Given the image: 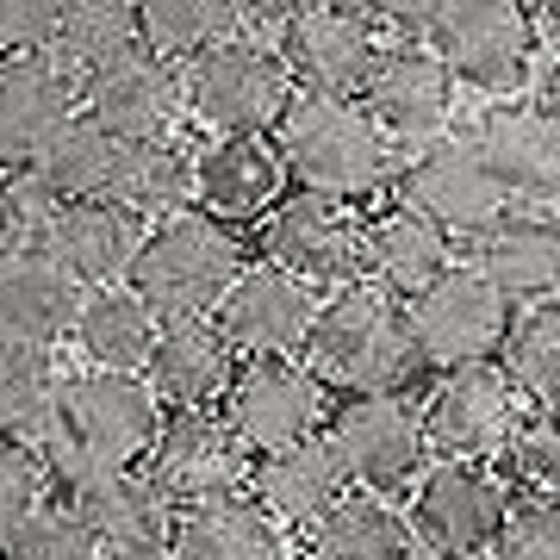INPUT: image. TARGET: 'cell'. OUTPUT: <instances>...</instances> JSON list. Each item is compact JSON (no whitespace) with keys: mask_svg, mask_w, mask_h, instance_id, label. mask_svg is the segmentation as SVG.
I'll return each mask as SVG.
<instances>
[{"mask_svg":"<svg viewBox=\"0 0 560 560\" xmlns=\"http://www.w3.org/2000/svg\"><path fill=\"white\" fill-rule=\"evenodd\" d=\"M156 423H162V405L143 386V374H101V368L62 374L57 436L44 442L38 455L44 486H57V499H69L75 486L143 460L150 442H156Z\"/></svg>","mask_w":560,"mask_h":560,"instance_id":"cell-1","label":"cell"},{"mask_svg":"<svg viewBox=\"0 0 560 560\" xmlns=\"http://www.w3.org/2000/svg\"><path fill=\"white\" fill-rule=\"evenodd\" d=\"M305 368L324 381V393L342 386L349 399H405L423 381L405 305L368 280L318 305V324L305 337Z\"/></svg>","mask_w":560,"mask_h":560,"instance_id":"cell-2","label":"cell"},{"mask_svg":"<svg viewBox=\"0 0 560 560\" xmlns=\"http://www.w3.org/2000/svg\"><path fill=\"white\" fill-rule=\"evenodd\" d=\"M275 150L287 162V175L305 180V194H324V200H342V206L399 180V150L361 113V101L293 94L287 119L275 125Z\"/></svg>","mask_w":560,"mask_h":560,"instance_id":"cell-3","label":"cell"},{"mask_svg":"<svg viewBox=\"0 0 560 560\" xmlns=\"http://www.w3.org/2000/svg\"><path fill=\"white\" fill-rule=\"evenodd\" d=\"M237 275H243L237 231L212 224L206 212H180V219H162L143 231L138 256L125 268V287L138 293L156 324H175V318H212Z\"/></svg>","mask_w":560,"mask_h":560,"instance_id":"cell-4","label":"cell"},{"mask_svg":"<svg viewBox=\"0 0 560 560\" xmlns=\"http://www.w3.org/2000/svg\"><path fill=\"white\" fill-rule=\"evenodd\" d=\"M180 101L194 119H206L219 138H268L287 106H293V81L280 69L275 44H261L249 25L237 38L200 50L180 62Z\"/></svg>","mask_w":560,"mask_h":560,"instance_id":"cell-5","label":"cell"},{"mask_svg":"<svg viewBox=\"0 0 560 560\" xmlns=\"http://www.w3.org/2000/svg\"><path fill=\"white\" fill-rule=\"evenodd\" d=\"M275 57L293 81V94L355 101L374 57H381V25L368 7H287Z\"/></svg>","mask_w":560,"mask_h":560,"instance_id":"cell-6","label":"cell"},{"mask_svg":"<svg viewBox=\"0 0 560 560\" xmlns=\"http://www.w3.org/2000/svg\"><path fill=\"white\" fill-rule=\"evenodd\" d=\"M405 324H411L423 368L455 374V368H480V361L499 355L504 330H511V305L499 300V287L474 261H455L436 287H423L405 305Z\"/></svg>","mask_w":560,"mask_h":560,"instance_id":"cell-7","label":"cell"},{"mask_svg":"<svg viewBox=\"0 0 560 560\" xmlns=\"http://www.w3.org/2000/svg\"><path fill=\"white\" fill-rule=\"evenodd\" d=\"M324 411V381L305 361H237V381L224 393L219 418L231 423V436L243 442L249 460H268L280 448H300L318 436Z\"/></svg>","mask_w":560,"mask_h":560,"instance_id":"cell-8","label":"cell"},{"mask_svg":"<svg viewBox=\"0 0 560 560\" xmlns=\"http://www.w3.org/2000/svg\"><path fill=\"white\" fill-rule=\"evenodd\" d=\"M261 261L300 280L305 293L318 287H355L361 275V219L342 200L324 194H280V206L261 219Z\"/></svg>","mask_w":560,"mask_h":560,"instance_id":"cell-9","label":"cell"},{"mask_svg":"<svg viewBox=\"0 0 560 560\" xmlns=\"http://www.w3.org/2000/svg\"><path fill=\"white\" fill-rule=\"evenodd\" d=\"M423 50L448 69V81L474 88H517L536 50V20L511 0H448L430 13Z\"/></svg>","mask_w":560,"mask_h":560,"instance_id":"cell-10","label":"cell"},{"mask_svg":"<svg viewBox=\"0 0 560 560\" xmlns=\"http://www.w3.org/2000/svg\"><path fill=\"white\" fill-rule=\"evenodd\" d=\"M399 206L418 212L442 231V237H480L486 224L499 219L504 206V187L492 180L486 156L474 150V138H436L423 143L411 162H399Z\"/></svg>","mask_w":560,"mask_h":560,"instance_id":"cell-11","label":"cell"},{"mask_svg":"<svg viewBox=\"0 0 560 560\" xmlns=\"http://www.w3.org/2000/svg\"><path fill=\"white\" fill-rule=\"evenodd\" d=\"M504 517H511V492L492 467L480 460H442L430 467L411 499V536L442 560H474L499 541Z\"/></svg>","mask_w":560,"mask_h":560,"instance_id":"cell-12","label":"cell"},{"mask_svg":"<svg viewBox=\"0 0 560 560\" xmlns=\"http://www.w3.org/2000/svg\"><path fill=\"white\" fill-rule=\"evenodd\" d=\"M423 442L442 448L448 460H492L517 442L523 423V399L517 386L504 381L499 361H480V368H455L442 374L436 393H430V411H423Z\"/></svg>","mask_w":560,"mask_h":560,"instance_id":"cell-13","label":"cell"},{"mask_svg":"<svg viewBox=\"0 0 560 560\" xmlns=\"http://www.w3.org/2000/svg\"><path fill=\"white\" fill-rule=\"evenodd\" d=\"M150 486L162 499L175 504H206V499H224L249 480V455L243 442L231 436V423L219 411H162L156 423V442H150Z\"/></svg>","mask_w":560,"mask_h":560,"instance_id":"cell-14","label":"cell"},{"mask_svg":"<svg viewBox=\"0 0 560 560\" xmlns=\"http://www.w3.org/2000/svg\"><path fill=\"white\" fill-rule=\"evenodd\" d=\"M324 442L337 448L342 480L361 486L368 499L411 486L418 467H423V423L405 399H342V405H330Z\"/></svg>","mask_w":560,"mask_h":560,"instance_id":"cell-15","label":"cell"},{"mask_svg":"<svg viewBox=\"0 0 560 560\" xmlns=\"http://www.w3.org/2000/svg\"><path fill=\"white\" fill-rule=\"evenodd\" d=\"M361 113L381 125V138L399 150H423L442 138V125L455 113V81L423 44H381V57L361 81Z\"/></svg>","mask_w":560,"mask_h":560,"instance_id":"cell-16","label":"cell"},{"mask_svg":"<svg viewBox=\"0 0 560 560\" xmlns=\"http://www.w3.org/2000/svg\"><path fill=\"white\" fill-rule=\"evenodd\" d=\"M219 337L249 361H293L305 355V337L318 324V293H305L300 280H287L280 268L256 261L231 280V293L212 312Z\"/></svg>","mask_w":560,"mask_h":560,"instance_id":"cell-17","label":"cell"},{"mask_svg":"<svg viewBox=\"0 0 560 560\" xmlns=\"http://www.w3.org/2000/svg\"><path fill=\"white\" fill-rule=\"evenodd\" d=\"M150 224H138L113 200H81L57 206L32 224V243L75 280V293H101V287H125V268L138 256V243Z\"/></svg>","mask_w":560,"mask_h":560,"instance_id":"cell-18","label":"cell"},{"mask_svg":"<svg viewBox=\"0 0 560 560\" xmlns=\"http://www.w3.org/2000/svg\"><path fill=\"white\" fill-rule=\"evenodd\" d=\"M75 101H81L75 113H88L113 143H162L175 131V119L187 113V101H180V69L150 57V50L113 62L94 81H81Z\"/></svg>","mask_w":560,"mask_h":560,"instance_id":"cell-19","label":"cell"},{"mask_svg":"<svg viewBox=\"0 0 560 560\" xmlns=\"http://www.w3.org/2000/svg\"><path fill=\"white\" fill-rule=\"evenodd\" d=\"M474 268L499 287L504 305L560 300V212L548 206H504L474 237Z\"/></svg>","mask_w":560,"mask_h":560,"instance_id":"cell-20","label":"cell"},{"mask_svg":"<svg viewBox=\"0 0 560 560\" xmlns=\"http://www.w3.org/2000/svg\"><path fill=\"white\" fill-rule=\"evenodd\" d=\"M280 187H287V162L275 138H219L194 156V212L224 231L268 219L280 206Z\"/></svg>","mask_w":560,"mask_h":560,"instance_id":"cell-21","label":"cell"},{"mask_svg":"<svg viewBox=\"0 0 560 560\" xmlns=\"http://www.w3.org/2000/svg\"><path fill=\"white\" fill-rule=\"evenodd\" d=\"M237 381V349L219 337L212 318H175L156 324L150 361H143V386L156 393L168 411H212Z\"/></svg>","mask_w":560,"mask_h":560,"instance_id":"cell-22","label":"cell"},{"mask_svg":"<svg viewBox=\"0 0 560 560\" xmlns=\"http://www.w3.org/2000/svg\"><path fill=\"white\" fill-rule=\"evenodd\" d=\"M75 280L25 237L20 249L0 256V349H38L50 355L69 324H75Z\"/></svg>","mask_w":560,"mask_h":560,"instance_id":"cell-23","label":"cell"},{"mask_svg":"<svg viewBox=\"0 0 560 560\" xmlns=\"http://www.w3.org/2000/svg\"><path fill=\"white\" fill-rule=\"evenodd\" d=\"M474 150L486 156L511 206H560V119H548L541 106L486 113Z\"/></svg>","mask_w":560,"mask_h":560,"instance_id":"cell-24","label":"cell"},{"mask_svg":"<svg viewBox=\"0 0 560 560\" xmlns=\"http://www.w3.org/2000/svg\"><path fill=\"white\" fill-rule=\"evenodd\" d=\"M75 119V88L44 57H0V175H20L62 125Z\"/></svg>","mask_w":560,"mask_h":560,"instance_id":"cell-25","label":"cell"},{"mask_svg":"<svg viewBox=\"0 0 560 560\" xmlns=\"http://www.w3.org/2000/svg\"><path fill=\"white\" fill-rule=\"evenodd\" d=\"M57 504H69L81 517V529L94 536V548H113V555H125V548H156L175 529V504L162 499L156 486H150V474H138V467H113V474L75 486Z\"/></svg>","mask_w":560,"mask_h":560,"instance_id":"cell-26","label":"cell"},{"mask_svg":"<svg viewBox=\"0 0 560 560\" xmlns=\"http://www.w3.org/2000/svg\"><path fill=\"white\" fill-rule=\"evenodd\" d=\"M361 268L374 275L368 287H381V293H393L399 305H411L423 287H436V280L455 268V237H442L430 219L393 206V212H381L374 224H361Z\"/></svg>","mask_w":560,"mask_h":560,"instance_id":"cell-27","label":"cell"},{"mask_svg":"<svg viewBox=\"0 0 560 560\" xmlns=\"http://www.w3.org/2000/svg\"><path fill=\"white\" fill-rule=\"evenodd\" d=\"M249 499L268 511L275 523H318L330 504L349 499L342 480V460L324 436L300 442V448H280L268 460H249Z\"/></svg>","mask_w":560,"mask_h":560,"instance_id":"cell-28","label":"cell"},{"mask_svg":"<svg viewBox=\"0 0 560 560\" xmlns=\"http://www.w3.org/2000/svg\"><path fill=\"white\" fill-rule=\"evenodd\" d=\"M175 560H287L275 517L249 492H224L206 504H180L168 529Z\"/></svg>","mask_w":560,"mask_h":560,"instance_id":"cell-29","label":"cell"},{"mask_svg":"<svg viewBox=\"0 0 560 560\" xmlns=\"http://www.w3.org/2000/svg\"><path fill=\"white\" fill-rule=\"evenodd\" d=\"M106 200L125 206L138 224H162L194 212V150H180L175 138L162 143H119V168Z\"/></svg>","mask_w":560,"mask_h":560,"instance_id":"cell-30","label":"cell"},{"mask_svg":"<svg viewBox=\"0 0 560 560\" xmlns=\"http://www.w3.org/2000/svg\"><path fill=\"white\" fill-rule=\"evenodd\" d=\"M69 337H75L88 368H101V374H138L143 361H150V342H156V318L143 312V300L131 287H101V293H81Z\"/></svg>","mask_w":560,"mask_h":560,"instance_id":"cell-31","label":"cell"},{"mask_svg":"<svg viewBox=\"0 0 560 560\" xmlns=\"http://www.w3.org/2000/svg\"><path fill=\"white\" fill-rule=\"evenodd\" d=\"M57 386L62 368L38 349H0V442L44 455L57 436Z\"/></svg>","mask_w":560,"mask_h":560,"instance_id":"cell-32","label":"cell"},{"mask_svg":"<svg viewBox=\"0 0 560 560\" xmlns=\"http://www.w3.org/2000/svg\"><path fill=\"white\" fill-rule=\"evenodd\" d=\"M312 560H411V523L386 499L349 492L312 529Z\"/></svg>","mask_w":560,"mask_h":560,"instance_id":"cell-33","label":"cell"},{"mask_svg":"<svg viewBox=\"0 0 560 560\" xmlns=\"http://www.w3.org/2000/svg\"><path fill=\"white\" fill-rule=\"evenodd\" d=\"M243 25H249V7H231V0H150V7H138V38L162 62H194L200 50L237 38Z\"/></svg>","mask_w":560,"mask_h":560,"instance_id":"cell-34","label":"cell"},{"mask_svg":"<svg viewBox=\"0 0 560 560\" xmlns=\"http://www.w3.org/2000/svg\"><path fill=\"white\" fill-rule=\"evenodd\" d=\"M143 38H138V7H69V20H62V38L57 50L44 62H57V75L69 88L81 81L106 75L113 62L138 57Z\"/></svg>","mask_w":560,"mask_h":560,"instance_id":"cell-35","label":"cell"},{"mask_svg":"<svg viewBox=\"0 0 560 560\" xmlns=\"http://www.w3.org/2000/svg\"><path fill=\"white\" fill-rule=\"evenodd\" d=\"M499 361L504 381L517 386V399L560 405V300L523 305L499 342Z\"/></svg>","mask_w":560,"mask_h":560,"instance_id":"cell-36","label":"cell"},{"mask_svg":"<svg viewBox=\"0 0 560 560\" xmlns=\"http://www.w3.org/2000/svg\"><path fill=\"white\" fill-rule=\"evenodd\" d=\"M0 560H101V548L69 504L38 499L20 523L0 529Z\"/></svg>","mask_w":560,"mask_h":560,"instance_id":"cell-37","label":"cell"},{"mask_svg":"<svg viewBox=\"0 0 560 560\" xmlns=\"http://www.w3.org/2000/svg\"><path fill=\"white\" fill-rule=\"evenodd\" d=\"M62 0H0V57H50L62 38Z\"/></svg>","mask_w":560,"mask_h":560,"instance_id":"cell-38","label":"cell"},{"mask_svg":"<svg viewBox=\"0 0 560 560\" xmlns=\"http://www.w3.org/2000/svg\"><path fill=\"white\" fill-rule=\"evenodd\" d=\"M492 548H499V560H560V499L517 504Z\"/></svg>","mask_w":560,"mask_h":560,"instance_id":"cell-39","label":"cell"},{"mask_svg":"<svg viewBox=\"0 0 560 560\" xmlns=\"http://www.w3.org/2000/svg\"><path fill=\"white\" fill-rule=\"evenodd\" d=\"M511 455L523 460V474H529L548 499H560V405H555V411H541V423L517 430Z\"/></svg>","mask_w":560,"mask_h":560,"instance_id":"cell-40","label":"cell"},{"mask_svg":"<svg viewBox=\"0 0 560 560\" xmlns=\"http://www.w3.org/2000/svg\"><path fill=\"white\" fill-rule=\"evenodd\" d=\"M38 499H44V460L0 442V529H7V523H20Z\"/></svg>","mask_w":560,"mask_h":560,"instance_id":"cell-41","label":"cell"},{"mask_svg":"<svg viewBox=\"0 0 560 560\" xmlns=\"http://www.w3.org/2000/svg\"><path fill=\"white\" fill-rule=\"evenodd\" d=\"M25 243V219H20V200H13V175H0V256Z\"/></svg>","mask_w":560,"mask_h":560,"instance_id":"cell-42","label":"cell"},{"mask_svg":"<svg viewBox=\"0 0 560 560\" xmlns=\"http://www.w3.org/2000/svg\"><path fill=\"white\" fill-rule=\"evenodd\" d=\"M541 113H548V119H560V57L548 62V75H541Z\"/></svg>","mask_w":560,"mask_h":560,"instance_id":"cell-43","label":"cell"},{"mask_svg":"<svg viewBox=\"0 0 560 560\" xmlns=\"http://www.w3.org/2000/svg\"><path fill=\"white\" fill-rule=\"evenodd\" d=\"M113 560H175V548L156 541V548H125V555H113Z\"/></svg>","mask_w":560,"mask_h":560,"instance_id":"cell-44","label":"cell"},{"mask_svg":"<svg viewBox=\"0 0 560 560\" xmlns=\"http://www.w3.org/2000/svg\"><path fill=\"white\" fill-rule=\"evenodd\" d=\"M548 32H555V38H560V7H548Z\"/></svg>","mask_w":560,"mask_h":560,"instance_id":"cell-45","label":"cell"}]
</instances>
